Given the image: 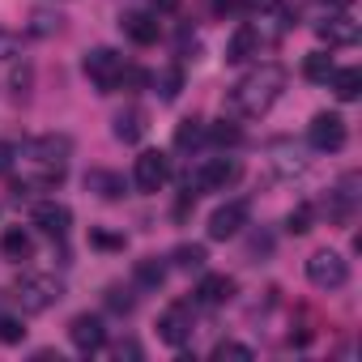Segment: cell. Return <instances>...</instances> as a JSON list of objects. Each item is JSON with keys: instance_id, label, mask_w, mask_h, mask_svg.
<instances>
[{"instance_id": "obj_1", "label": "cell", "mask_w": 362, "mask_h": 362, "mask_svg": "<svg viewBox=\"0 0 362 362\" xmlns=\"http://www.w3.org/2000/svg\"><path fill=\"white\" fill-rule=\"evenodd\" d=\"M69 158H73V141L47 132V136L13 145V166L9 170H18V179H22L18 188H56L69 175Z\"/></svg>"}, {"instance_id": "obj_20", "label": "cell", "mask_w": 362, "mask_h": 362, "mask_svg": "<svg viewBox=\"0 0 362 362\" xmlns=\"http://www.w3.org/2000/svg\"><path fill=\"white\" fill-rule=\"evenodd\" d=\"M124 188H128V184H124V175H115V170H98V166L86 170V192H98L103 201H119Z\"/></svg>"}, {"instance_id": "obj_37", "label": "cell", "mask_w": 362, "mask_h": 362, "mask_svg": "<svg viewBox=\"0 0 362 362\" xmlns=\"http://www.w3.org/2000/svg\"><path fill=\"white\" fill-rule=\"evenodd\" d=\"M13 166V145H0V170Z\"/></svg>"}, {"instance_id": "obj_3", "label": "cell", "mask_w": 362, "mask_h": 362, "mask_svg": "<svg viewBox=\"0 0 362 362\" xmlns=\"http://www.w3.org/2000/svg\"><path fill=\"white\" fill-rule=\"evenodd\" d=\"M81 73L94 81L98 94H115V90H124V86H145V81H149V77H145L141 69H132L115 47H90V52L81 56Z\"/></svg>"}, {"instance_id": "obj_5", "label": "cell", "mask_w": 362, "mask_h": 362, "mask_svg": "<svg viewBox=\"0 0 362 362\" xmlns=\"http://www.w3.org/2000/svg\"><path fill=\"white\" fill-rule=\"evenodd\" d=\"M243 175V162L239 158H205L192 175H188V192H226L235 179Z\"/></svg>"}, {"instance_id": "obj_21", "label": "cell", "mask_w": 362, "mask_h": 362, "mask_svg": "<svg viewBox=\"0 0 362 362\" xmlns=\"http://www.w3.org/2000/svg\"><path fill=\"white\" fill-rule=\"evenodd\" d=\"M205 260H209L205 243H179V247L170 252V264H175L179 273H201V269H205Z\"/></svg>"}, {"instance_id": "obj_34", "label": "cell", "mask_w": 362, "mask_h": 362, "mask_svg": "<svg viewBox=\"0 0 362 362\" xmlns=\"http://www.w3.org/2000/svg\"><path fill=\"white\" fill-rule=\"evenodd\" d=\"M90 243L94 247H124V239L119 235H107V230H90Z\"/></svg>"}, {"instance_id": "obj_13", "label": "cell", "mask_w": 362, "mask_h": 362, "mask_svg": "<svg viewBox=\"0 0 362 362\" xmlns=\"http://www.w3.org/2000/svg\"><path fill=\"white\" fill-rule=\"evenodd\" d=\"M119 30H124V39H132L136 47H153V43L162 39V22H158V13H145V9L119 13Z\"/></svg>"}, {"instance_id": "obj_16", "label": "cell", "mask_w": 362, "mask_h": 362, "mask_svg": "<svg viewBox=\"0 0 362 362\" xmlns=\"http://www.w3.org/2000/svg\"><path fill=\"white\" fill-rule=\"evenodd\" d=\"M315 35H320L328 47H354V43H358V22H354L349 13H337V18L315 22Z\"/></svg>"}, {"instance_id": "obj_29", "label": "cell", "mask_w": 362, "mask_h": 362, "mask_svg": "<svg viewBox=\"0 0 362 362\" xmlns=\"http://www.w3.org/2000/svg\"><path fill=\"white\" fill-rule=\"evenodd\" d=\"M311 222H315V209H311V205H298V209H290L286 230H290V235H307V230H311Z\"/></svg>"}, {"instance_id": "obj_28", "label": "cell", "mask_w": 362, "mask_h": 362, "mask_svg": "<svg viewBox=\"0 0 362 362\" xmlns=\"http://www.w3.org/2000/svg\"><path fill=\"white\" fill-rule=\"evenodd\" d=\"M103 303L115 311V315H128L132 307H136V294L128 290V286H107V294H103Z\"/></svg>"}, {"instance_id": "obj_18", "label": "cell", "mask_w": 362, "mask_h": 362, "mask_svg": "<svg viewBox=\"0 0 362 362\" xmlns=\"http://www.w3.org/2000/svg\"><path fill=\"white\" fill-rule=\"evenodd\" d=\"M111 132H115V141H124V145H136V141L149 132V115H145L141 107H124V111H115V119H111Z\"/></svg>"}, {"instance_id": "obj_4", "label": "cell", "mask_w": 362, "mask_h": 362, "mask_svg": "<svg viewBox=\"0 0 362 362\" xmlns=\"http://www.w3.org/2000/svg\"><path fill=\"white\" fill-rule=\"evenodd\" d=\"M60 298H64V281H60L56 273H22L18 286H13V303H18L26 315H43V311H52Z\"/></svg>"}, {"instance_id": "obj_36", "label": "cell", "mask_w": 362, "mask_h": 362, "mask_svg": "<svg viewBox=\"0 0 362 362\" xmlns=\"http://www.w3.org/2000/svg\"><path fill=\"white\" fill-rule=\"evenodd\" d=\"M179 0H153V13H175Z\"/></svg>"}, {"instance_id": "obj_19", "label": "cell", "mask_w": 362, "mask_h": 362, "mask_svg": "<svg viewBox=\"0 0 362 362\" xmlns=\"http://www.w3.org/2000/svg\"><path fill=\"white\" fill-rule=\"evenodd\" d=\"M0 256L13 260V264L30 260V256H35V235H30L26 226H9L5 235H0Z\"/></svg>"}, {"instance_id": "obj_15", "label": "cell", "mask_w": 362, "mask_h": 362, "mask_svg": "<svg viewBox=\"0 0 362 362\" xmlns=\"http://www.w3.org/2000/svg\"><path fill=\"white\" fill-rule=\"evenodd\" d=\"M30 222H35L43 235L64 239V235L73 230V209H69V205H60V201H39V205H35V214H30Z\"/></svg>"}, {"instance_id": "obj_22", "label": "cell", "mask_w": 362, "mask_h": 362, "mask_svg": "<svg viewBox=\"0 0 362 362\" xmlns=\"http://www.w3.org/2000/svg\"><path fill=\"white\" fill-rule=\"evenodd\" d=\"M328 81H332V94H337L341 103H354V98L362 94V69H354V64H349V69H332Z\"/></svg>"}, {"instance_id": "obj_23", "label": "cell", "mask_w": 362, "mask_h": 362, "mask_svg": "<svg viewBox=\"0 0 362 362\" xmlns=\"http://www.w3.org/2000/svg\"><path fill=\"white\" fill-rule=\"evenodd\" d=\"M132 277H136L141 290H162V281H166V260H162V256H145V260H136Z\"/></svg>"}, {"instance_id": "obj_35", "label": "cell", "mask_w": 362, "mask_h": 362, "mask_svg": "<svg viewBox=\"0 0 362 362\" xmlns=\"http://www.w3.org/2000/svg\"><path fill=\"white\" fill-rule=\"evenodd\" d=\"M115 354H119V358H141V345H136V341H119Z\"/></svg>"}, {"instance_id": "obj_17", "label": "cell", "mask_w": 362, "mask_h": 362, "mask_svg": "<svg viewBox=\"0 0 362 362\" xmlns=\"http://www.w3.org/2000/svg\"><path fill=\"white\" fill-rule=\"evenodd\" d=\"M235 277H226V273H205L201 277V286H197V303L201 307H226L230 298H235Z\"/></svg>"}, {"instance_id": "obj_8", "label": "cell", "mask_w": 362, "mask_h": 362, "mask_svg": "<svg viewBox=\"0 0 362 362\" xmlns=\"http://www.w3.org/2000/svg\"><path fill=\"white\" fill-rule=\"evenodd\" d=\"M247 218H252V201H247V197H235V201H226V205H218V209L209 214V239H218V243H226V239H235V235H243V226H247Z\"/></svg>"}, {"instance_id": "obj_10", "label": "cell", "mask_w": 362, "mask_h": 362, "mask_svg": "<svg viewBox=\"0 0 362 362\" xmlns=\"http://www.w3.org/2000/svg\"><path fill=\"white\" fill-rule=\"evenodd\" d=\"M192 328H197V315H192V303H170L162 315H158V337L166 345H188L192 341Z\"/></svg>"}, {"instance_id": "obj_9", "label": "cell", "mask_w": 362, "mask_h": 362, "mask_svg": "<svg viewBox=\"0 0 362 362\" xmlns=\"http://www.w3.org/2000/svg\"><path fill=\"white\" fill-rule=\"evenodd\" d=\"M170 179V158L158 149H141L132 162V184L136 192H162V184Z\"/></svg>"}, {"instance_id": "obj_24", "label": "cell", "mask_w": 362, "mask_h": 362, "mask_svg": "<svg viewBox=\"0 0 362 362\" xmlns=\"http://www.w3.org/2000/svg\"><path fill=\"white\" fill-rule=\"evenodd\" d=\"M205 145V119H179V128H175V149H184V153H192V149H201Z\"/></svg>"}, {"instance_id": "obj_30", "label": "cell", "mask_w": 362, "mask_h": 362, "mask_svg": "<svg viewBox=\"0 0 362 362\" xmlns=\"http://www.w3.org/2000/svg\"><path fill=\"white\" fill-rule=\"evenodd\" d=\"M214 358H218V362H226V358H239V362H252L256 354H252V345H239V341H218V345H214Z\"/></svg>"}, {"instance_id": "obj_7", "label": "cell", "mask_w": 362, "mask_h": 362, "mask_svg": "<svg viewBox=\"0 0 362 362\" xmlns=\"http://www.w3.org/2000/svg\"><path fill=\"white\" fill-rule=\"evenodd\" d=\"M307 141H311V149H320V153H337V149H345L349 128H345V119H341L337 111H320V115H311V124H307Z\"/></svg>"}, {"instance_id": "obj_2", "label": "cell", "mask_w": 362, "mask_h": 362, "mask_svg": "<svg viewBox=\"0 0 362 362\" xmlns=\"http://www.w3.org/2000/svg\"><path fill=\"white\" fill-rule=\"evenodd\" d=\"M281 94H286V69L273 60L256 64L226 90V115L230 119H260L277 107Z\"/></svg>"}, {"instance_id": "obj_31", "label": "cell", "mask_w": 362, "mask_h": 362, "mask_svg": "<svg viewBox=\"0 0 362 362\" xmlns=\"http://www.w3.org/2000/svg\"><path fill=\"white\" fill-rule=\"evenodd\" d=\"M26 341V328H22V320H13V315H0V345H22Z\"/></svg>"}, {"instance_id": "obj_6", "label": "cell", "mask_w": 362, "mask_h": 362, "mask_svg": "<svg viewBox=\"0 0 362 362\" xmlns=\"http://www.w3.org/2000/svg\"><path fill=\"white\" fill-rule=\"evenodd\" d=\"M307 281H311L315 290H341V286L349 281V260H345L341 252H332V247H320V252H311V260H307Z\"/></svg>"}, {"instance_id": "obj_27", "label": "cell", "mask_w": 362, "mask_h": 362, "mask_svg": "<svg viewBox=\"0 0 362 362\" xmlns=\"http://www.w3.org/2000/svg\"><path fill=\"white\" fill-rule=\"evenodd\" d=\"M60 26H64V18H60L56 9H35V13H30V26H26V30H30L35 39H47V35H56Z\"/></svg>"}, {"instance_id": "obj_33", "label": "cell", "mask_w": 362, "mask_h": 362, "mask_svg": "<svg viewBox=\"0 0 362 362\" xmlns=\"http://www.w3.org/2000/svg\"><path fill=\"white\" fill-rule=\"evenodd\" d=\"M22 56V39L13 30H0V60H18Z\"/></svg>"}, {"instance_id": "obj_25", "label": "cell", "mask_w": 362, "mask_h": 362, "mask_svg": "<svg viewBox=\"0 0 362 362\" xmlns=\"http://www.w3.org/2000/svg\"><path fill=\"white\" fill-rule=\"evenodd\" d=\"M153 86H158V98H162V103H175L179 90H184V69H179V64L162 69V73L153 77Z\"/></svg>"}, {"instance_id": "obj_14", "label": "cell", "mask_w": 362, "mask_h": 362, "mask_svg": "<svg viewBox=\"0 0 362 362\" xmlns=\"http://www.w3.org/2000/svg\"><path fill=\"white\" fill-rule=\"evenodd\" d=\"M69 341H73L81 354H98V349L107 345V328H103V320H98V315L81 311V315H73V320H69Z\"/></svg>"}, {"instance_id": "obj_12", "label": "cell", "mask_w": 362, "mask_h": 362, "mask_svg": "<svg viewBox=\"0 0 362 362\" xmlns=\"http://www.w3.org/2000/svg\"><path fill=\"white\" fill-rule=\"evenodd\" d=\"M324 209H328V222H337V226H345L354 218V209H358V175L354 170L337 179V188L328 192V205Z\"/></svg>"}, {"instance_id": "obj_11", "label": "cell", "mask_w": 362, "mask_h": 362, "mask_svg": "<svg viewBox=\"0 0 362 362\" xmlns=\"http://www.w3.org/2000/svg\"><path fill=\"white\" fill-rule=\"evenodd\" d=\"M264 47H269V39L260 35V26H256V22H239L235 35H230V43H226V64H247V60H256Z\"/></svg>"}, {"instance_id": "obj_32", "label": "cell", "mask_w": 362, "mask_h": 362, "mask_svg": "<svg viewBox=\"0 0 362 362\" xmlns=\"http://www.w3.org/2000/svg\"><path fill=\"white\" fill-rule=\"evenodd\" d=\"M205 141H214V145H239L243 136H239V128H235V124H226V119H222V124L205 128Z\"/></svg>"}, {"instance_id": "obj_38", "label": "cell", "mask_w": 362, "mask_h": 362, "mask_svg": "<svg viewBox=\"0 0 362 362\" xmlns=\"http://www.w3.org/2000/svg\"><path fill=\"white\" fill-rule=\"evenodd\" d=\"M328 5H337V9H349V5H354V0H328Z\"/></svg>"}, {"instance_id": "obj_26", "label": "cell", "mask_w": 362, "mask_h": 362, "mask_svg": "<svg viewBox=\"0 0 362 362\" xmlns=\"http://www.w3.org/2000/svg\"><path fill=\"white\" fill-rule=\"evenodd\" d=\"M332 69H337V64H332V56H328V52H311V56L303 60V77H307V81H315V86H324V81L332 77Z\"/></svg>"}]
</instances>
